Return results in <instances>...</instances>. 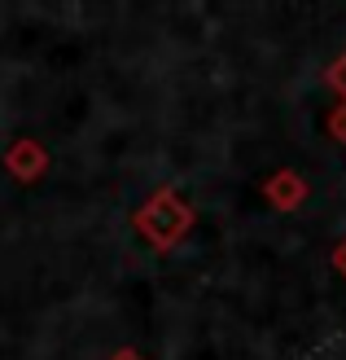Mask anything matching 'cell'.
Listing matches in <instances>:
<instances>
[{
  "label": "cell",
  "mask_w": 346,
  "mask_h": 360,
  "mask_svg": "<svg viewBox=\"0 0 346 360\" xmlns=\"http://www.w3.org/2000/svg\"><path fill=\"white\" fill-rule=\"evenodd\" d=\"M333 88H338L342 97H346V58H342V62L333 66Z\"/></svg>",
  "instance_id": "cell-1"
}]
</instances>
